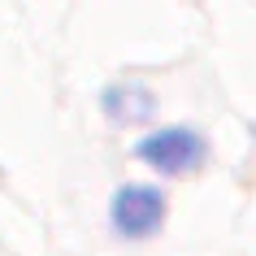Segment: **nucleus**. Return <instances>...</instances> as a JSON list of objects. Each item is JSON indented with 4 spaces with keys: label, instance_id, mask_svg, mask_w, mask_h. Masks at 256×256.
<instances>
[{
    "label": "nucleus",
    "instance_id": "f257e3e1",
    "mask_svg": "<svg viewBox=\"0 0 256 256\" xmlns=\"http://www.w3.org/2000/svg\"><path fill=\"white\" fill-rule=\"evenodd\" d=\"M165 222V196L156 187H122L113 196V230L126 239H144Z\"/></svg>",
    "mask_w": 256,
    "mask_h": 256
},
{
    "label": "nucleus",
    "instance_id": "f03ea898",
    "mask_svg": "<svg viewBox=\"0 0 256 256\" xmlns=\"http://www.w3.org/2000/svg\"><path fill=\"white\" fill-rule=\"evenodd\" d=\"M139 156L152 165V170H161V174H187L196 165L204 161V139L191 135V130H156L139 144Z\"/></svg>",
    "mask_w": 256,
    "mask_h": 256
}]
</instances>
